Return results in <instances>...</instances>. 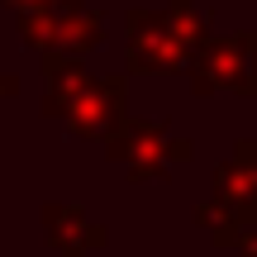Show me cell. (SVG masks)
Returning a JSON list of instances; mask_svg holds the SVG:
<instances>
[{"label":"cell","instance_id":"obj_1","mask_svg":"<svg viewBox=\"0 0 257 257\" xmlns=\"http://www.w3.org/2000/svg\"><path fill=\"white\" fill-rule=\"evenodd\" d=\"M43 114L67 119L76 138H110L124 124V76H91L76 57H43Z\"/></svg>","mask_w":257,"mask_h":257},{"label":"cell","instance_id":"obj_2","mask_svg":"<svg viewBox=\"0 0 257 257\" xmlns=\"http://www.w3.org/2000/svg\"><path fill=\"white\" fill-rule=\"evenodd\" d=\"M205 43V15L195 0H172L167 10L128 15V67L138 72H191Z\"/></svg>","mask_w":257,"mask_h":257},{"label":"cell","instance_id":"obj_3","mask_svg":"<svg viewBox=\"0 0 257 257\" xmlns=\"http://www.w3.org/2000/svg\"><path fill=\"white\" fill-rule=\"evenodd\" d=\"M191 86H195V95H214V91L252 95V86H257V38L252 34L205 38L195 62H191Z\"/></svg>","mask_w":257,"mask_h":257},{"label":"cell","instance_id":"obj_4","mask_svg":"<svg viewBox=\"0 0 257 257\" xmlns=\"http://www.w3.org/2000/svg\"><path fill=\"white\" fill-rule=\"evenodd\" d=\"M105 153H110L114 162H124L134 181H143V176H167L172 162L191 157V143H186V138H172L167 124L124 119L110 138H105Z\"/></svg>","mask_w":257,"mask_h":257},{"label":"cell","instance_id":"obj_5","mask_svg":"<svg viewBox=\"0 0 257 257\" xmlns=\"http://www.w3.org/2000/svg\"><path fill=\"white\" fill-rule=\"evenodd\" d=\"M19 38L34 43L43 57H81L100 43V19L95 10H34L19 15Z\"/></svg>","mask_w":257,"mask_h":257},{"label":"cell","instance_id":"obj_6","mask_svg":"<svg viewBox=\"0 0 257 257\" xmlns=\"http://www.w3.org/2000/svg\"><path fill=\"white\" fill-rule=\"evenodd\" d=\"M210 205L224 214V219H233L238 229H252V219H257V143L243 138L229 162H219Z\"/></svg>","mask_w":257,"mask_h":257},{"label":"cell","instance_id":"obj_7","mask_svg":"<svg viewBox=\"0 0 257 257\" xmlns=\"http://www.w3.org/2000/svg\"><path fill=\"white\" fill-rule=\"evenodd\" d=\"M43 229H48V243H57L67 252H86V248H100L105 243V229L95 219H86L76 205H48Z\"/></svg>","mask_w":257,"mask_h":257},{"label":"cell","instance_id":"obj_8","mask_svg":"<svg viewBox=\"0 0 257 257\" xmlns=\"http://www.w3.org/2000/svg\"><path fill=\"white\" fill-rule=\"evenodd\" d=\"M19 15H34V10H76L81 0H10Z\"/></svg>","mask_w":257,"mask_h":257},{"label":"cell","instance_id":"obj_9","mask_svg":"<svg viewBox=\"0 0 257 257\" xmlns=\"http://www.w3.org/2000/svg\"><path fill=\"white\" fill-rule=\"evenodd\" d=\"M15 91H19V76H10L5 67H0V100H10Z\"/></svg>","mask_w":257,"mask_h":257},{"label":"cell","instance_id":"obj_10","mask_svg":"<svg viewBox=\"0 0 257 257\" xmlns=\"http://www.w3.org/2000/svg\"><path fill=\"white\" fill-rule=\"evenodd\" d=\"M238 252H243V257H257V229H243V238H238Z\"/></svg>","mask_w":257,"mask_h":257},{"label":"cell","instance_id":"obj_11","mask_svg":"<svg viewBox=\"0 0 257 257\" xmlns=\"http://www.w3.org/2000/svg\"><path fill=\"white\" fill-rule=\"evenodd\" d=\"M252 38H257V34H252Z\"/></svg>","mask_w":257,"mask_h":257}]
</instances>
